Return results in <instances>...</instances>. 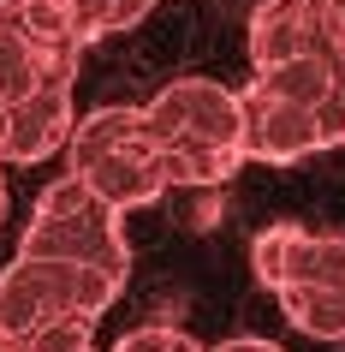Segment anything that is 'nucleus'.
Returning <instances> with one entry per match:
<instances>
[{"mask_svg": "<svg viewBox=\"0 0 345 352\" xmlns=\"http://www.w3.org/2000/svg\"><path fill=\"white\" fill-rule=\"evenodd\" d=\"M143 131L173 186H226L244 167V120L238 90L215 78H173L143 102Z\"/></svg>", "mask_w": 345, "mask_h": 352, "instance_id": "nucleus-1", "label": "nucleus"}, {"mask_svg": "<svg viewBox=\"0 0 345 352\" xmlns=\"http://www.w3.org/2000/svg\"><path fill=\"white\" fill-rule=\"evenodd\" d=\"M66 173L102 197L108 209L131 215L167 197L161 155L143 131V108H95L78 113L72 138H66Z\"/></svg>", "mask_w": 345, "mask_h": 352, "instance_id": "nucleus-2", "label": "nucleus"}, {"mask_svg": "<svg viewBox=\"0 0 345 352\" xmlns=\"http://www.w3.org/2000/svg\"><path fill=\"white\" fill-rule=\"evenodd\" d=\"M126 293V280L78 263H48V257H12L0 269V352H30L42 329L54 322H102L113 298Z\"/></svg>", "mask_w": 345, "mask_h": 352, "instance_id": "nucleus-3", "label": "nucleus"}, {"mask_svg": "<svg viewBox=\"0 0 345 352\" xmlns=\"http://www.w3.org/2000/svg\"><path fill=\"white\" fill-rule=\"evenodd\" d=\"M19 257H48V263H78V269H102V275L126 280L131 275V239L126 215L108 209L84 179L60 173L54 186H42L36 209L19 233Z\"/></svg>", "mask_w": 345, "mask_h": 352, "instance_id": "nucleus-4", "label": "nucleus"}, {"mask_svg": "<svg viewBox=\"0 0 345 352\" xmlns=\"http://www.w3.org/2000/svg\"><path fill=\"white\" fill-rule=\"evenodd\" d=\"M345 54V19L322 0H262L250 12V66L274 72L286 60Z\"/></svg>", "mask_w": 345, "mask_h": 352, "instance_id": "nucleus-5", "label": "nucleus"}, {"mask_svg": "<svg viewBox=\"0 0 345 352\" xmlns=\"http://www.w3.org/2000/svg\"><path fill=\"white\" fill-rule=\"evenodd\" d=\"M72 126H78L72 84H42L24 102H6L0 108V167H36L60 155Z\"/></svg>", "mask_w": 345, "mask_h": 352, "instance_id": "nucleus-6", "label": "nucleus"}, {"mask_svg": "<svg viewBox=\"0 0 345 352\" xmlns=\"http://www.w3.org/2000/svg\"><path fill=\"white\" fill-rule=\"evenodd\" d=\"M238 120H244V162H268V167H292L316 155L322 138H316V113L292 108L280 96H268L262 84H244L238 90Z\"/></svg>", "mask_w": 345, "mask_h": 352, "instance_id": "nucleus-7", "label": "nucleus"}, {"mask_svg": "<svg viewBox=\"0 0 345 352\" xmlns=\"http://www.w3.org/2000/svg\"><path fill=\"white\" fill-rule=\"evenodd\" d=\"M0 19L12 24L54 72L78 78V60H84L90 42H84V30H78V19H72L66 0H0Z\"/></svg>", "mask_w": 345, "mask_h": 352, "instance_id": "nucleus-8", "label": "nucleus"}, {"mask_svg": "<svg viewBox=\"0 0 345 352\" xmlns=\"http://www.w3.org/2000/svg\"><path fill=\"white\" fill-rule=\"evenodd\" d=\"M280 287H316V293H345V233H298Z\"/></svg>", "mask_w": 345, "mask_h": 352, "instance_id": "nucleus-9", "label": "nucleus"}, {"mask_svg": "<svg viewBox=\"0 0 345 352\" xmlns=\"http://www.w3.org/2000/svg\"><path fill=\"white\" fill-rule=\"evenodd\" d=\"M340 72H345V54H333V60H286V66H274V72H256V84L268 96H280V102H292V108L316 113Z\"/></svg>", "mask_w": 345, "mask_h": 352, "instance_id": "nucleus-10", "label": "nucleus"}, {"mask_svg": "<svg viewBox=\"0 0 345 352\" xmlns=\"http://www.w3.org/2000/svg\"><path fill=\"white\" fill-rule=\"evenodd\" d=\"M280 311L309 340H345V293H316V287H280Z\"/></svg>", "mask_w": 345, "mask_h": 352, "instance_id": "nucleus-11", "label": "nucleus"}, {"mask_svg": "<svg viewBox=\"0 0 345 352\" xmlns=\"http://www.w3.org/2000/svg\"><path fill=\"white\" fill-rule=\"evenodd\" d=\"M298 233H304L298 221H274V227H262V233L250 239V275L262 280L268 293H280V280H286V263H292Z\"/></svg>", "mask_w": 345, "mask_h": 352, "instance_id": "nucleus-12", "label": "nucleus"}, {"mask_svg": "<svg viewBox=\"0 0 345 352\" xmlns=\"http://www.w3.org/2000/svg\"><path fill=\"white\" fill-rule=\"evenodd\" d=\"M108 352H209V346H197V340L185 329H173V322H143V329L119 334Z\"/></svg>", "mask_w": 345, "mask_h": 352, "instance_id": "nucleus-13", "label": "nucleus"}, {"mask_svg": "<svg viewBox=\"0 0 345 352\" xmlns=\"http://www.w3.org/2000/svg\"><path fill=\"white\" fill-rule=\"evenodd\" d=\"M209 352H280L274 340H256V334H233V340H220V346H209Z\"/></svg>", "mask_w": 345, "mask_h": 352, "instance_id": "nucleus-14", "label": "nucleus"}, {"mask_svg": "<svg viewBox=\"0 0 345 352\" xmlns=\"http://www.w3.org/2000/svg\"><path fill=\"white\" fill-rule=\"evenodd\" d=\"M0 221H6V173H0Z\"/></svg>", "mask_w": 345, "mask_h": 352, "instance_id": "nucleus-15", "label": "nucleus"}]
</instances>
